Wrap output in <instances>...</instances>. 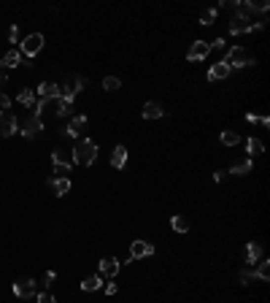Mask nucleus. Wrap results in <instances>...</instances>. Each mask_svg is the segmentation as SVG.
Returning a JSON list of instances; mask_svg holds the SVG:
<instances>
[{
	"label": "nucleus",
	"instance_id": "f03ea898",
	"mask_svg": "<svg viewBox=\"0 0 270 303\" xmlns=\"http://www.w3.org/2000/svg\"><path fill=\"white\" fill-rule=\"evenodd\" d=\"M254 30H265V22H254L251 16L235 11V16L230 19V33L232 36H243V33H254Z\"/></svg>",
	"mask_w": 270,
	"mask_h": 303
},
{
	"label": "nucleus",
	"instance_id": "72a5a7b5",
	"mask_svg": "<svg viewBox=\"0 0 270 303\" xmlns=\"http://www.w3.org/2000/svg\"><path fill=\"white\" fill-rule=\"evenodd\" d=\"M8 106H11V98L5 92H0V108H3V111H8Z\"/></svg>",
	"mask_w": 270,
	"mask_h": 303
},
{
	"label": "nucleus",
	"instance_id": "bb28decb",
	"mask_svg": "<svg viewBox=\"0 0 270 303\" xmlns=\"http://www.w3.org/2000/svg\"><path fill=\"white\" fill-rule=\"evenodd\" d=\"M19 103H22V106H27V108L36 106V95H33V89H25V92H19Z\"/></svg>",
	"mask_w": 270,
	"mask_h": 303
},
{
	"label": "nucleus",
	"instance_id": "7c9ffc66",
	"mask_svg": "<svg viewBox=\"0 0 270 303\" xmlns=\"http://www.w3.org/2000/svg\"><path fill=\"white\" fill-rule=\"evenodd\" d=\"M51 160H54V163H68V152L65 149H54L51 152ZM71 165V163H68Z\"/></svg>",
	"mask_w": 270,
	"mask_h": 303
},
{
	"label": "nucleus",
	"instance_id": "b1692460",
	"mask_svg": "<svg viewBox=\"0 0 270 303\" xmlns=\"http://www.w3.org/2000/svg\"><path fill=\"white\" fill-rule=\"evenodd\" d=\"M246 149H249L251 157H257V154H262V152H265V144H262L260 138H249V141H246Z\"/></svg>",
	"mask_w": 270,
	"mask_h": 303
},
{
	"label": "nucleus",
	"instance_id": "20e7f679",
	"mask_svg": "<svg viewBox=\"0 0 270 303\" xmlns=\"http://www.w3.org/2000/svg\"><path fill=\"white\" fill-rule=\"evenodd\" d=\"M84 84H87V79H81V76H71V79H68V82L60 87V98L68 100V103H73V98H76V95L84 89Z\"/></svg>",
	"mask_w": 270,
	"mask_h": 303
},
{
	"label": "nucleus",
	"instance_id": "c756f323",
	"mask_svg": "<svg viewBox=\"0 0 270 303\" xmlns=\"http://www.w3.org/2000/svg\"><path fill=\"white\" fill-rule=\"evenodd\" d=\"M214 19H216V8H208L200 14V25H214Z\"/></svg>",
	"mask_w": 270,
	"mask_h": 303
},
{
	"label": "nucleus",
	"instance_id": "9d476101",
	"mask_svg": "<svg viewBox=\"0 0 270 303\" xmlns=\"http://www.w3.org/2000/svg\"><path fill=\"white\" fill-rule=\"evenodd\" d=\"M152 255H154V244H149V241H133L130 244V257H133V260L152 257Z\"/></svg>",
	"mask_w": 270,
	"mask_h": 303
},
{
	"label": "nucleus",
	"instance_id": "7ed1b4c3",
	"mask_svg": "<svg viewBox=\"0 0 270 303\" xmlns=\"http://www.w3.org/2000/svg\"><path fill=\"white\" fill-rule=\"evenodd\" d=\"M225 62L230 68H246V65H257L254 62V57L249 54L243 46H232V49H227V57H225Z\"/></svg>",
	"mask_w": 270,
	"mask_h": 303
},
{
	"label": "nucleus",
	"instance_id": "5701e85b",
	"mask_svg": "<svg viewBox=\"0 0 270 303\" xmlns=\"http://www.w3.org/2000/svg\"><path fill=\"white\" fill-rule=\"evenodd\" d=\"M170 227H173L176 233H189V219L181 216V214H176L173 219H170Z\"/></svg>",
	"mask_w": 270,
	"mask_h": 303
},
{
	"label": "nucleus",
	"instance_id": "e433bc0d",
	"mask_svg": "<svg viewBox=\"0 0 270 303\" xmlns=\"http://www.w3.org/2000/svg\"><path fill=\"white\" fill-rule=\"evenodd\" d=\"M106 293H108V295H116V284L108 282V284H106Z\"/></svg>",
	"mask_w": 270,
	"mask_h": 303
},
{
	"label": "nucleus",
	"instance_id": "423d86ee",
	"mask_svg": "<svg viewBox=\"0 0 270 303\" xmlns=\"http://www.w3.org/2000/svg\"><path fill=\"white\" fill-rule=\"evenodd\" d=\"M41 49H43V36H41V33H33V36H27L25 41H22V46H19L22 57H36Z\"/></svg>",
	"mask_w": 270,
	"mask_h": 303
},
{
	"label": "nucleus",
	"instance_id": "6e6552de",
	"mask_svg": "<svg viewBox=\"0 0 270 303\" xmlns=\"http://www.w3.org/2000/svg\"><path fill=\"white\" fill-rule=\"evenodd\" d=\"M41 130H43V122H41V117H36V114L22 122V135H25V138H36Z\"/></svg>",
	"mask_w": 270,
	"mask_h": 303
},
{
	"label": "nucleus",
	"instance_id": "2f4dec72",
	"mask_svg": "<svg viewBox=\"0 0 270 303\" xmlns=\"http://www.w3.org/2000/svg\"><path fill=\"white\" fill-rule=\"evenodd\" d=\"M8 38H11V43L19 41V27H16V25H11V27H8Z\"/></svg>",
	"mask_w": 270,
	"mask_h": 303
},
{
	"label": "nucleus",
	"instance_id": "c85d7f7f",
	"mask_svg": "<svg viewBox=\"0 0 270 303\" xmlns=\"http://www.w3.org/2000/svg\"><path fill=\"white\" fill-rule=\"evenodd\" d=\"M68 173H71V165H68V163H54V176L68 179Z\"/></svg>",
	"mask_w": 270,
	"mask_h": 303
},
{
	"label": "nucleus",
	"instance_id": "9b49d317",
	"mask_svg": "<svg viewBox=\"0 0 270 303\" xmlns=\"http://www.w3.org/2000/svg\"><path fill=\"white\" fill-rule=\"evenodd\" d=\"M84 128H87V117H84V114H78V117H73L71 125L65 128V138H78Z\"/></svg>",
	"mask_w": 270,
	"mask_h": 303
},
{
	"label": "nucleus",
	"instance_id": "a211bd4d",
	"mask_svg": "<svg viewBox=\"0 0 270 303\" xmlns=\"http://www.w3.org/2000/svg\"><path fill=\"white\" fill-rule=\"evenodd\" d=\"M251 171H254V160H243V163H235L232 168H230V173L232 176H246V173H251Z\"/></svg>",
	"mask_w": 270,
	"mask_h": 303
},
{
	"label": "nucleus",
	"instance_id": "1a4fd4ad",
	"mask_svg": "<svg viewBox=\"0 0 270 303\" xmlns=\"http://www.w3.org/2000/svg\"><path fill=\"white\" fill-rule=\"evenodd\" d=\"M208 51H211V43H208V41H194L192 46H189V54H187V60H189V62L205 60V57H208Z\"/></svg>",
	"mask_w": 270,
	"mask_h": 303
},
{
	"label": "nucleus",
	"instance_id": "ddd939ff",
	"mask_svg": "<svg viewBox=\"0 0 270 303\" xmlns=\"http://www.w3.org/2000/svg\"><path fill=\"white\" fill-rule=\"evenodd\" d=\"M119 268H122V262H119L116 257H106V260H100V276L114 279L119 273Z\"/></svg>",
	"mask_w": 270,
	"mask_h": 303
},
{
	"label": "nucleus",
	"instance_id": "2eb2a0df",
	"mask_svg": "<svg viewBox=\"0 0 270 303\" xmlns=\"http://www.w3.org/2000/svg\"><path fill=\"white\" fill-rule=\"evenodd\" d=\"M49 187L54 195H68L71 192V179H60V176H51L49 179Z\"/></svg>",
	"mask_w": 270,
	"mask_h": 303
},
{
	"label": "nucleus",
	"instance_id": "0eeeda50",
	"mask_svg": "<svg viewBox=\"0 0 270 303\" xmlns=\"http://www.w3.org/2000/svg\"><path fill=\"white\" fill-rule=\"evenodd\" d=\"M16 117L11 111H0V138H8V135L16 133Z\"/></svg>",
	"mask_w": 270,
	"mask_h": 303
},
{
	"label": "nucleus",
	"instance_id": "f704fd0d",
	"mask_svg": "<svg viewBox=\"0 0 270 303\" xmlns=\"http://www.w3.org/2000/svg\"><path fill=\"white\" fill-rule=\"evenodd\" d=\"M41 284H43V287H51V284H54V271H49V273H46Z\"/></svg>",
	"mask_w": 270,
	"mask_h": 303
},
{
	"label": "nucleus",
	"instance_id": "f3484780",
	"mask_svg": "<svg viewBox=\"0 0 270 303\" xmlns=\"http://www.w3.org/2000/svg\"><path fill=\"white\" fill-rule=\"evenodd\" d=\"M165 114V108L159 106L157 100H149L146 106H143V119H159Z\"/></svg>",
	"mask_w": 270,
	"mask_h": 303
},
{
	"label": "nucleus",
	"instance_id": "393cba45",
	"mask_svg": "<svg viewBox=\"0 0 270 303\" xmlns=\"http://www.w3.org/2000/svg\"><path fill=\"white\" fill-rule=\"evenodd\" d=\"M240 141V135L235 133V130H225V133H222V144L225 146H235Z\"/></svg>",
	"mask_w": 270,
	"mask_h": 303
},
{
	"label": "nucleus",
	"instance_id": "39448f33",
	"mask_svg": "<svg viewBox=\"0 0 270 303\" xmlns=\"http://www.w3.org/2000/svg\"><path fill=\"white\" fill-rule=\"evenodd\" d=\"M14 295H16V298H22V301L36 298V282H33L30 276L16 279V282H14Z\"/></svg>",
	"mask_w": 270,
	"mask_h": 303
},
{
	"label": "nucleus",
	"instance_id": "cd10ccee",
	"mask_svg": "<svg viewBox=\"0 0 270 303\" xmlns=\"http://www.w3.org/2000/svg\"><path fill=\"white\" fill-rule=\"evenodd\" d=\"M238 279H240V284H254L257 282V273L251 271V268H246V271L238 273Z\"/></svg>",
	"mask_w": 270,
	"mask_h": 303
},
{
	"label": "nucleus",
	"instance_id": "aec40b11",
	"mask_svg": "<svg viewBox=\"0 0 270 303\" xmlns=\"http://www.w3.org/2000/svg\"><path fill=\"white\" fill-rule=\"evenodd\" d=\"M111 165L114 168H124V165H127V149H124V146H116V149H114Z\"/></svg>",
	"mask_w": 270,
	"mask_h": 303
},
{
	"label": "nucleus",
	"instance_id": "f257e3e1",
	"mask_svg": "<svg viewBox=\"0 0 270 303\" xmlns=\"http://www.w3.org/2000/svg\"><path fill=\"white\" fill-rule=\"evenodd\" d=\"M71 152H73L71 157H73V163H76V165H92L97 160V144L92 138H78L76 146H73Z\"/></svg>",
	"mask_w": 270,
	"mask_h": 303
},
{
	"label": "nucleus",
	"instance_id": "dca6fc26",
	"mask_svg": "<svg viewBox=\"0 0 270 303\" xmlns=\"http://www.w3.org/2000/svg\"><path fill=\"white\" fill-rule=\"evenodd\" d=\"M0 65H3V71H5V68H16V65H22V51H19V49L5 51L3 60H0Z\"/></svg>",
	"mask_w": 270,
	"mask_h": 303
},
{
	"label": "nucleus",
	"instance_id": "f8f14e48",
	"mask_svg": "<svg viewBox=\"0 0 270 303\" xmlns=\"http://www.w3.org/2000/svg\"><path fill=\"white\" fill-rule=\"evenodd\" d=\"M54 98H60V84L51 82L38 84V100H54Z\"/></svg>",
	"mask_w": 270,
	"mask_h": 303
},
{
	"label": "nucleus",
	"instance_id": "c9c22d12",
	"mask_svg": "<svg viewBox=\"0 0 270 303\" xmlns=\"http://www.w3.org/2000/svg\"><path fill=\"white\" fill-rule=\"evenodd\" d=\"M211 49H227V41L225 38H216V41L211 43Z\"/></svg>",
	"mask_w": 270,
	"mask_h": 303
},
{
	"label": "nucleus",
	"instance_id": "4be33fe9",
	"mask_svg": "<svg viewBox=\"0 0 270 303\" xmlns=\"http://www.w3.org/2000/svg\"><path fill=\"white\" fill-rule=\"evenodd\" d=\"M257 282H268L270 279V260H265V257H262L260 262H257Z\"/></svg>",
	"mask_w": 270,
	"mask_h": 303
},
{
	"label": "nucleus",
	"instance_id": "412c9836",
	"mask_svg": "<svg viewBox=\"0 0 270 303\" xmlns=\"http://www.w3.org/2000/svg\"><path fill=\"white\" fill-rule=\"evenodd\" d=\"M100 287H103V276H100V273H97V276H87V279L81 282V290H84V293H95V290H100Z\"/></svg>",
	"mask_w": 270,
	"mask_h": 303
},
{
	"label": "nucleus",
	"instance_id": "4c0bfd02",
	"mask_svg": "<svg viewBox=\"0 0 270 303\" xmlns=\"http://www.w3.org/2000/svg\"><path fill=\"white\" fill-rule=\"evenodd\" d=\"M5 82H8V76H5V71H3V68H0V87H3Z\"/></svg>",
	"mask_w": 270,
	"mask_h": 303
},
{
	"label": "nucleus",
	"instance_id": "4468645a",
	"mask_svg": "<svg viewBox=\"0 0 270 303\" xmlns=\"http://www.w3.org/2000/svg\"><path fill=\"white\" fill-rule=\"evenodd\" d=\"M230 71H232V68H230L225 60H222V62H214V65H211V71H208V82H222V79L230 76Z\"/></svg>",
	"mask_w": 270,
	"mask_h": 303
},
{
	"label": "nucleus",
	"instance_id": "473e14b6",
	"mask_svg": "<svg viewBox=\"0 0 270 303\" xmlns=\"http://www.w3.org/2000/svg\"><path fill=\"white\" fill-rule=\"evenodd\" d=\"M38 303H57L51 293H38Z\"/></svg>",
	"mask_w": 270,
	"mask_h": 303
},
{
	"label": "nucleus",
	"instance_id": "6ab92c4d",
	"mask_svg": "<svg viewBox=\"0 0 270 303\" xmlns=\"http://www.w3.org/2000/svg\"><path fill=\"white\" fill-rule=\"evenodd\" d=\"M262 257H265V255H262V247H260V244H254V241H251L249 247H246V260H249V265L260 262Z\"/></svg>",
	"mask_w": 270,
	"mask_h": 303
},
{
	"label": "nucleus",
	"instance_id": "a878e982",
	"mask_svg": "<svg viewBox=\"0 0 270 303\" xmlns=\"http://www.w3.org/2000/svg\"><path fill=\"white\" fill-rule=\"evenodd\" d=\"M119 87H122V82H119L116 76H106V79H103V89H108V92H116Z\"/></svg>",
	"mask_w": 270,
	"mask_h": 303
}]
</instances>
